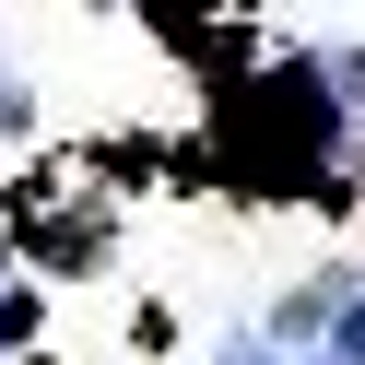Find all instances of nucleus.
I'll use <instances>...</instances> for the list:
<instances>
[{
	"mask_svg": "<svg viewBox=\"0 0 365 365\" xmlns=\"http://www.w3.org/2000/svg\"><path fill=\"white\" fill-rule=\"evenodd\" d=\"M318 365H365V283L330 307V330H318Z\"/></svg>",
	"mask_w": 365,
	"mask_h": 365,
	"instance_id": "f257e3e1",
	"label": "nucleus"
},
{
	"mask_svg": "<svg viewBox=\"0 0 365 365\" xmlns=\"http://www.w3.org/2000/svg\"><path fill=\"white\" fill-rule=\"evenodd\" d=\"M36 341V283H0V365Z\"/></svg>",
	"mask_w": 365,
	"mask_h": 365,
	"instance_id": "f03ea898",
	"label": "nucleus"
},
{
	"mask_svg": "<svg viewBox=\"0 0 365 365\" xmlns=\"http://www.w3.org/2000/svg\"><path fill=\"white\" fill-rule=\"evenodd\" d=\"M212 365H283V354H271L259 330H236V341H212Z\"/></svg>",
	"mask_w": 365,
	"mask_h": 365,
	"instance_id": "7ed1b4c3",
	"label": "nucleus"
},
{
	"mask_svg": "<svg viewBox=\"0 0 365 365\" xmlns=\"http://www.w3.org/2000/svg\"><path fill=\"white\" fill-rule=\"evenodd\" d=\"M36 118V95H24V83H12V71H0V142H12V130H24Z\"/></svg>",
	"mask_w": 365,
	"mask_h": 365,
	"instance_id": "20e7f679",
	"label": "nucleus"
}]
</instances>
